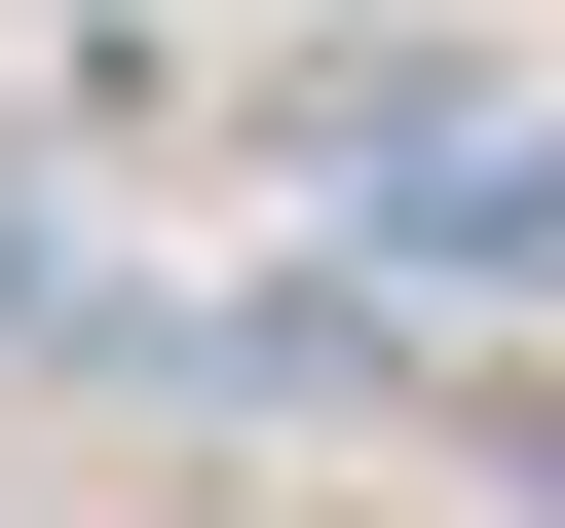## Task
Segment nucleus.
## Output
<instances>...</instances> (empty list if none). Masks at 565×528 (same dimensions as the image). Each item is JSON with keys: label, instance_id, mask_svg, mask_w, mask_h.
Returning <instances> with one entry per match:
<instances>
[{"label": "nucleus", "instance_id": "nucleus-1", "mask_svg": "<svg viewBox=\"0 0 565 528\" xmlns=\"http://www.w3.org/2000/svg\"><path fill=\"white\" fill-rule=\"evenodd\" d=\"M377 303H565V114H452L377 189Z\"/></svg>", "mask_w": 565, "mask_h": 528}, {"label": "nucleus", "instance_id": "nucleus-2", "mask_svg": "<svg viewBox=\"0 0 565 528\" xmlns=\"http://www.w3.org/2000/svg\"><path fill=\"white\" fill-rule=\"evenodd\" d=\"M490 490H527V528H565V378H527V415H490Z\"/></svg>", "mask_w": 565, "mask_h": 528}]
</instances>
